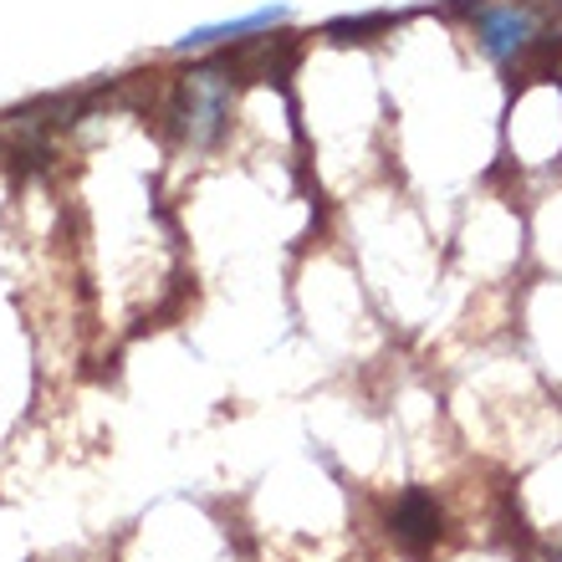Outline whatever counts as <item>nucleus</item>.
Listing matches in <instances>:
<instances>
[{
    "label": "nucleus",
    "instance_id": "obj_1",
    "mask_svg": "<svg viewBox=\"0 0 562 562\" xmlns=\"http://www.w3.org/2000/svg\"><path fill=\"white\" fill-rule=\"evenodd\" d=\"M175 119H179V134L190 138L194 148H210L225 134V123H231V77H225V61H205V67L184 72Z\"/></svg>",
    "mask_w": 562,
    "mask_h": 562
},
{
    "label": "nucleus",
    "instance_id": "obj_2",
    "mask_svg": "<svg viewBox=\"0 0 562 562\" xmlns=\"http://www.w3.org/2000/svg\"><path fill=\"white\" fill-rule=\"evenodd\" d=\"M475 36H481V52L491 61H512L537 42V11H527L521 0L486 5V11L475 15Z\"/></svg>",
    "mask_w": 562,
    "mask_h": 562
},
{
    "label": "nucleus",
    "instance_id": "obj_3",
    "mask_svg": "<svg viewBox=\"0 0 562 562\" xmlns=\"http://www.w3.org/2000/svg\"><path fill=\"white\" fill-rule=\"evenodd\" d=\"M389 532L400 537L409 552H425L440 537V506H435V496L425 486H409L394 502V512H389Z\"/></svg>",
    "mask_w": 562,
    "mask_h": 562
},
{
    "label": "nucleus",
    "instance_id": "obj_4",
    "mask_svg": "<svg viewBox=\"0 0 562 562\" xmlns=\"http://www.w3.org/2000/svg\"><path fill=\"white\" fill-rule=\"evenodd\" d=\"M286 5H261L251 15H236V21H210V26H194L184 31L175 42V52H205V46H225V42H240V36H256V31H271V26H286Z\"/></svg>",
    "mask_w": 562,
    "mask_h": 562
},
{
    "label": "nucleus",
    "instance_id": "obj_5",
    "mask_svg": "<svg viewBox=\"0 0 562 562\" xmlns=\"http://www.w3.org/2000/svg\"><path fill=\"white\" fill-rule=\"evenodd\" d=\"M394 26V15L389 11H369V15H338V21H327V36L333 42H373L379 31Z\"/></svg>",
    "mask_w": 562,
    "mask_h": 562
}]
</instances>
